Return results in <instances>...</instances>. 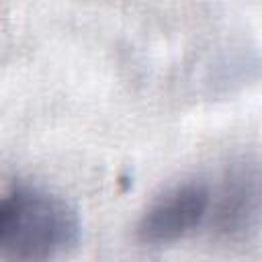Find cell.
Returning <instances> with one entry per match:
<instances>
[{"mask_svg": "<svg viewBox=\"0 0 262 262\" xmlns=\"http://www.w3.org/2000/svg\"><path fill=\"white\" fill-rule=\"evenodd\" d=\"M260 213V184L256 166H242L227 174L219 194H211L213 227L225 237H242L256 227Z\"/></svg>", "mask_w": 262, "mask_h": 262, "instance_id": "obj_3", "label": "cell"}, {"mask_svg": "<svg viewBox=\"0 0 262 262\" xmlns=\"http://www.w3.org/2000/svg\"><path fill=\"white\" fill-rule=\"evenodd\" d=\"M80 239L76 209L31 184L0 192V260H51Z\"/></svg>", "mask_w": 262, "mask_h": 262, "instance_id": "obj_1", "label": "cell"}, {"mask_svg": "<svg viewBox=\"0 0 262 262\" xmlns=\"http://www.w3.org/2000/svg\"><path fill=\"white\" fill-rule=\"evenodd\" d=\"M211 186L203 180L180 182L154 199L137 221V237L145 246H168L194 233L211 209Z\"/></svg>", "mask_w": 262, "mask_h": 262, "instance_id": "obj_2", "label": "cell"}]
</instances>
